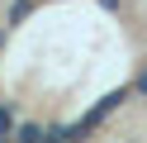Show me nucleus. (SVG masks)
Returning <instances> with one entry per match:
<instances>
[{"mask_svg":"<svg viewBox=\"0 0 147 143\" xmlns=\"http://www.w3.org/2000/svg\"><path fill=\"white\" fill-rule=\"evenodd\" d=\"M123 100H128V86H119V91H109V95H105V100H100V105H95V110H90V114H86V119H81V129H95V124H100V119H105V114H109V110H119V105H123Z\"/></svg>","mask_w":147,"mask_h":143,"instance_id":"nucleus-1","label":"nucleus"},{"mask_svg":"<svg viewBox=\"0 0 147 143\" xmlns=\"http://www.w3.org/2000/svg\"><path fill=\"white\" fill-rule=\"evenodd\" d=\"M10 133H19V124H14L10 105H0V138H10Z\"/></svg>","mask_w":147,"mask_h":143,"instance_id":"nucleus-2","label":"nucleus"},{"mask_svg":"<svg viewBox=\"0 0 147 143\" xmlns=\"http://www.w3.org/2000/svg\"><path fill=\"white\" fill-rule=\"evenodd\" d=\"M38 138H43L38 124H19V143H38Z\"/></svg>","mask_w":147,"mask_h":143,"instance_id":"nucleus-3","label":"nucleus"},{"mask_svg":"<svg viewBox=\"0 0 147 143\" xmlns=\"http://www.w3.org/2000/svg\"><path fill=\"white\" fill-rule=\"evenodd\" d=\"M138 95H147V67H142V76H138V86H133Z\"/></svg>","mask_w":147,"mask_h":143,"instance_id":"nucleus-4","label":"nucleus"},{"mask_svg":"<svg viewBox=\"0 0 147 143\" xmlns=\"http://www.w3.org/2000/svg\"><path fill=\"white\" fill-rule=\"evenodd\" d=\"M100 5H105V10H119V0H100Z\"/></svg>","mask_w":147,"mask_h":143,"instance_id":"nucleus-5","label":"nucleus"}]
</instances>
